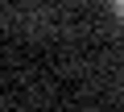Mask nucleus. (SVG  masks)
<instances>
[{
  "instance_id": "f257e3e1",
  "label": "nucleus",
  "mask_w": 124,
  "mask_h": 112,
  "mask_svg": "<svg viewBox=\"0 0 124 112\" xmlns=\"http://www.w3.org/2000/svg\"><path fill=\"white\" fill-rule=\"evenodd\" d=\"M112 9H116V17H124V0H112Z\"/></svg>"
}]
</instances>
